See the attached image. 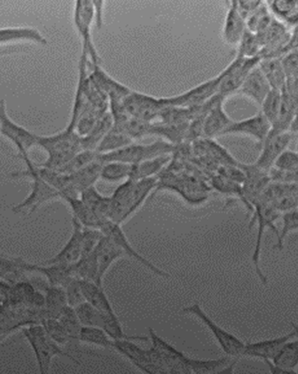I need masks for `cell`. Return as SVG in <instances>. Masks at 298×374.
<instances>
[{
  "instance_id": "cell-13",
  "label": "cell",
  "mask_w": 298,
  "mask_h": 374,
  "mask_svg": "<svg viewBox=\"0 0 298 374\" xmlns=\"http://www.w3.org/2000/svg\"><path fill=\"white\" fill-rule=\"evenodd\" d=\"M222 76H224V74L222 71L218 76L205 81L200 86L190 89L187 92L170 98L171 104H173V106L183 108L195 107L204 104L205 102L209 101L218 93Z\"/></svg>"
},
{
  "instance_id": "cell-32",
  "label": "cell",
  "mask_w": 298,
  "mask_h": 374,
  "mask_svg": "<svg viewBox=\"0 0 298 374\" xmlns=\"http://www.w3.org/2000/svg\"><path fill=\"white\" fill-rule=\"evenodd\" d=\"M79 197L99 219H108L111 207V197H105L101 195L95 186L83 190Z\"/></svg>"
},
{
  "instance_id": "cell-53",
  "label": "cell",
  "mask_w": 298,
  "mask_h": 374,
  "mask_svg": "<svg viewBox=\"0 0 298 374\" xmlns=\"http://www.w3.org/2000/svg\"><path fill=\"white\" fill-rule=\"evenodd\" d=\"M279 59L284 68L286 81L298 79L297 51L286 54Z\"/></svg>"
},
{
  "instance_id": "cell-28",
  "label": "cell",
  "mask_w": 298,
  "mask_h": 374,
  "mask_svg": "<svg viewBox=\"0 0 298 374\" xmlns=\"http://www.w3.org/2000/svg\"><path fill=\"white\" fill-rule=\"evenodd\" d=\"M29 41L47 45L46 38L38 29L29 26L2 27L0 29V45L14 42Z\"/></svg>"
},
{
  "instance_id": "cell-16",
  "label": "cell",
  "mask_w": 298,
  "mask_h": 374,
  "mask_svg": "<svg viewBox=\"0 0 298 374\" xmlns=\"http://www.w3.org/2000/svg\"><path fill=\"white\" fill-rule=\"evenodd\" d=\"M294 136L290 131L267 136L266 140L262 143L260 155H259L257 161L254 164L255 167L267 173L273 167L276 159L286 149H288L291 141H293Z\"/></svg>"
},
{
  "instance_id": "cell-23",
  "label": "cell",
  "mask_w": 298,
  "mask_h": 374,
  "mask_svg": "<svg viewBox=\"0 0 298 374\" xmlns=\"http://www.w3.org/2000/svg\"><path fill=\"white\" fill-rule=\"evenodd\" d=\"M228 4L230 7L225 16L222 36L227 44L237 47L246 32V22L237 11L236 1L228 2Z\"/></svg>"
},
{
  "instance_id": "cell-41",
  "label": "cell",
  "mask_w": 298,
  "mask_h": 374,
  "mask_svg": "<svg viewBox=\"0 0 298 374\" xmlns=\"http://www.w3.org/2000/svg\"><path fill=\"white\" fill-rule=\"evenodd\" d=\"M132 165L128 163L111 161L104 162L101 171V179L115 183L130 178Z\"/></svg>"
},
{
  "instance_id": "cell-11",
  "label": "cell",
  "mask_w": 298,
  "mask_h": 374,
  "mask_svg": "<svg viewBox=\"0 0 298 374\" xmlns=\"http://www.w3.org/2000/svg\"><path fill=\"white\" fill-rule=\"evenodd\" d=\"M260 60V56L243 59V57L236 56L233 61L222 71L224 76H222L217 94L227 98L233 94L239 92L243 81H245L252 69L257 67Z\"/></svg>"
},
{
  "instance_id": "cell-40",
  "label": "cell",
  "mask_w": 298,
  "mask_h": 374,
  "mask_svg": "<svg viewBox=\"0 0 298 374\" xmlns=\"http://www.w3.org/2000/svg\"><path fill=\"white\" fill-rule=\"evenodd\" d=\"M273 19L274 17L267 7V2L263 1L257 10L247 18L246 29L255 35L260 34L270 26Z\"/></svg>"
},
{
  "instance_id": "cell-47",
  "label": "cell",
  "mask_w": 298,
  "mask_h": 374,
  "mask_svg": "<svg viewBox=\"0 0 298 374\" xmlns=\"http://www.w3.org/2000/svg\"><path fill=\"white\" fill-rule=\"evenodd\" d=\"M282 103V91L271 89L261 104L260 113L269 121L270 125L275 122L278 117Z\"/></svg>"
},
{
  "instance_id": "cell-26",
  "label": "cell",
  "mask_w": 298,
  "mask_h": 374,
  "mask_svg": "<svg viewBox=\"0 0 298 374\" xmlns=\"http://www.w3.org/2000/svg\"><path fill=\"white\" fill-rule=\"evenodd\" d=\"M297 99L289 95L284 89L282 90L281 108L275 122L271 125L269 135L284 133L290 131L292 123L297 118Z\"/></svg>"
},
{
  "instance_id": "cell-36",
  "label": "cell",
  "mask_w": 298,
  "mask_h": 374,
  "mask_svg": "<svg viewBox=\"0 0 298 374\" xmlns=\"http://www.w3.org/2000/svg\"><path fill=\"white\" fill-rule=\"evenodd\" d=\"M158 176L135 181L130 209H129V216H133L140 209L141 205L152 194L153 190H155L156 186H158Z\"/></svg>"
},
{
  "instance_id": "cell-4",
  "label": "cell",
  "mask_w": 298,
  "mask_h": 374,
  "mask_svg": "<svg viewBox=\"0 0 298 374\" xmlns=\"http://www.w3.org/2000/svg\"><path fill=\"white\" fill-rule=\"evenodd\" d=\"M111 349L128 358L141 372L149 374H164L165 368L158 353L152 348L143 349L132 340H113Z\"/></svg>"
},
{
  "instance_id": "cell-24",
  "label": "cell",
  "mask_w": 298,
  "mask_h": 374,
  "mask_svg": "<svg viewBox=\"0 0 298 374\" xmlns=\"http://www.w3.org/2000/svg\"><path fill=\"white\" fill-rule=\"evenodd\" d=\"M185 365L190 374H217L231 373L233 372L237 361H232L230 355L219 358V360H197L186 355Z\"/></svg>"
},
{
  "instance_id": "cell-50",
  "label": "cell",
  "mask_w": 298,
  "mask_h": 374,
  "mask_svg": "<svg viewBox=\"0 0 298 374\" xmlns=\"http://www.w3.org/2000/svg\"><path fill=\"white\" fill-rule=\"evenodd\" d=\"M282 228L278 232L277 236L276 249L282 250L284 248V243L285 238L288 236L291 232L297 231L298 228V213L297 209H294L285 212L282 216Z\"/></svg>"
},
{
  "instance_id": "cell-25",
  "label": "cell",
  "mask_w": 298,
  "mask_h": 374,
  "mask_svg": "<svg viewBox=\"0 0 298 374\" xmlns=\"http://www.w3.org/2000/svg\"><path fill=\"white\" fill-rule=\"evenodd\" d=\"M90 79L93 83L107 95L108 98L121 99L123 101L132 92L128 87L118 83V81L111 78L101 69V66H93V72L90 75Z\"/></svg>"
},
{
  "instance_id": "cell-15",
  "label": "cell",
  "mask_w": 298,
  "mask_h": 374,
  "mask_svg": "<svg viewBox=\"0 0 298 374\" xmlns=\"http://www.w3.org/2000/svg\"><path fill=\"white\" fill-rule=\"evenodd\" d=\"M225 101H227V98L225 96L217 94L212 106L210 107L206 117H205L202 138L213 140L218 136L224 135L228 126L233 122L234 120L231 119L225 111Z\"/></svg>"
},
{
  "instance_id": "cell-33",
  "label": "cell",
  "mask_w": 298,
  "mask_h": 374,
  "mask_svg": "<svg viewBox=\"0 0 298 374\" xmlns=\"http://www.w3.org/2000/svg\"><path fill=\"white\" fill-rule=\"evenodd\" d=\"M271 89L282 91L285 86V74L279 59H263L258 64Z\"/></svg>"
},
{
  "instance_id": "cell-17",
  "label": "cell",
  "mask_w": 298,
  "mask_h": 374,
  "mask_svg": "<svg viewBox=\"0 0 298 374\" xmlns=\"http://www.w3.org/2000/svg\"><path fill=\"white\" fill-rule=\"evenodd\" d=\"M271 125L269 121L259 113L249 118L242 121H233L228 126L224 135L242 134L255 138L258 143H263L269 136Z\"/></svg>"
},
{
  "instance_id": "cell-14",
  "label": "cell",
  "mask_w": 298,
  "mask_h": 374,
  "mask_svg": "<svg viewBox=\"0 0 298 374\" xmlns=\"http://www.w3.org/2000/svg\"><path fill=\"white\" fill-rule=\"evenodd\" d=\"M149 340L152 343V348L158 353L164 362L168 373H188L189 370L185 365L186 355L180 352L173 345L165 342L155 333L153 328H149Z\"/></svg>"
},
{
  "instance_id": "cell-39",
  "label": "cell",
  "mask_w": 298,
  "mask_h": 374,
  "mask_svg": "<svg viewBox=\"0 0 298 374\" xmlns=\"http://www.w3.org/2000/svg\"><path fill=\"white\" fill-rule=\"evenodd\" d=\"M133 143L134 141L129 136L111 128V131L108 132L107 135L99 143L96 152L98 155H104V153L122 149V148Z\"/></svg>"
},
{
  "instance_id": "cell-48",
  "label": "cell",
  "mask_w": 298,
  "mask_h": 374,
  "mask_svg": "<svg viewBox=\"0 0 298 374\" xmlns=\"http://www.w3.org/2000/svg\"><path fill=\"white\" fill-rule=\"evenodd\" d=\"M237 48V56L243 57V59L260 56L262 47L257 36L248 31V30H246V32L244 33L243 37Z\"/></svg>"
},
{
  "instance_id": "cell-3",
  "label": "cell",
  "mask_w": 298,
  "mask_h": 374,
  "mask_svg": "<svg viewBox=\"0 0 298 374\" xmlns=\"http://www.w3.org/2000/svg\"><path fill=\"white\" fill-rule=\"evenodd\" d=\"M26 335L29 343H31L33 349H34L41 373H49L53 358L57 357V355H63V357L69 358L75 363L80 364L79 360H76L73 355L62 349L61 346L48 334L44 327L29 328V330H26Z\"/></svg>"
},
{
  "instance_id": "cell-20",
  "label": "cell",
  "mask_w": 298,
  "mask_h": 374,
  "mask_svg": "<svg viewBox=\"0 0 298 374\" xmlns=\"http://www.w3.org/2000/svg\"><path fill=\"white\" fill-rule=\"evenodd\" d=\"M95 254L96 262H98V283L99 285L103 286L104 277L110 270L111 265L125 255L113 240L105 235L96 246Z\"/></svg>"
},
{
  "instance_id": "cell-55",
  "label": "cell",
  "mask_w": 298,
  "mask_h": 374,
  "mask_svg": "<svg viewBox=\"0 0 298 374\" xmlns=\"http://www.w3.org/2000/svg\"><path fill=\"white\" fill-rule=\"evenodd\" d=\"M19 262L18 263H13V262L5 261V259L0 258V276L4 278L15 279L19 276Z\"/></svg>"
},
{
  "instance_id": "cell-51",
  "label": "cell",
  "mask_w": 298,
  "mask_h": 374,
  "mask_svg": "<svg viewBox=\"0 0 298 374\" xmlns=\"http://www.w3.org/2000/svg\"><path fill=\"white\" fill-rule=\"evenodd\" d=\"M277 170L287 173H298V155L296 151L286 149L274 163Z\"/></svg>"
},
{
  "instance_id": "cell-21",
  "label": "cell",
  "mask_w": 298,
  "mask_h": 374,
  "mask_svg": "<svg viewBox=\"0 0 298 374\" xmlns=\"http://www.w3.org/2000/svg\"><path fill=\"white\" fill-rule=\"evenodd\" d=\"M19 264L23 270L41 273L42 276L46 277L50 285L66 288L72 280L76 278L74 276L72 265L47 264L46 267H41L29 265L24 263V262H21V263L19 262Z\"/></svg>"
},
{
  "instance_id": "cell-44",
  "label": "cell",
  "mask_w": 298,
  "mask_h": 374,
  "mask_svg": "<svg viewBox=\"0 0 298 374\" xmlns=\"http://www.w3.org/2000/svg\"><path fill=\"white\" fill-rule=\"evenodd\" d=\"M74 310L83 327H96L101 328L102 323H103V315H102L101 312L96 310L91 304L84 301V303L80 304V305L74 308Z\"/></svg>"
},
{
  "instance_id": "cell-58",
  "label": "cell",
  "mask_w": 298,
  "mask_h": 374,
  "mask_svg": "<svg viewBox=\"0 0 298 374\" xmlns=\"http://www.w3.org/2000/svg\"><path fill=\"white\" fill-rule=\"evenodd\" d=\"M263 361L269 366V372L272 374H297V372H291V370L281 369V368L275 366L271 360H264Z\"/></svg>"
},
{
  "instance_id": "cell-42",
  "label": "cell",
  "mask_w": 298,
  "mask_h": 374,
  "mask_svg": "<svg viewBox=\"0 0 298 374\" xmlns=\"http://www.w3.org/2000/svg\"><path fill=\"white\" fill-rule=\"evenodd\" d=\"M79 342L98 348L111 349L113 340L101 328L81 327Z\"/></svg>"
},
{
  "instance_id": "cell-22",
  "label": "cell",
  "mask_w": 298,
  "mask_h": 374,
  "mask_svg": "<svg viewBox=\"0 0 298 374\" xmlns=\"http://www.w3.org/2000/svg\"><path fill=\"white\" fill-rule=\"evenodd\" d=\"M271 87L263 72L259 69L258 65L252 69L251 72L243 81L239 90L240 93L251 99L258 106H261L264 98L270 92Z\"/></svg>"
},
{
  "instance_id": "cell-52",
  "label": "cell",
  "mask_w": 298,
  "mask_h": 374,
  "mask_svg": "<svg viewBox=\"0 0 298 374\" xmlns=\"http://www.w3.org/2000/svg\"><path fill=\"white\" fill-rule=\"evenodd\" d=\"M103 236L104 234L102 233L101 229L83 227V253H81V256H86L94 252L99 241Z\"/></svg>"
},
{
  "instance_id": "cell-7",
  "label": "cell",
  "mask_w": 298,
  "mask_h": 374,
  "mask_svg": "<svg viewBox=\"0 0 298 374\" xmlns=\"http://www.w3.org/2000/svg\"><path fill=\"white\" fill-rule=\"evenodd\" d=\"M183 313H189V315H194L195 318L200 319L203 323L212 334L216 342L218 343L220 348L230 357L237 358L242 355V351L245 343L240 340V338L235 336L234 334L228 333L225 328L220 327L216 322L213 321L200 304L194 303L192 305L185 307L183 310Z\"/></svg>"
},
{
  "instance_id": "cell-57",
  "label": "cell",
  "mask_w": 298,
  "mask_h": 374,
  "mask_svg": "<svg viewBox=\"0 0 298 374\" xmlns=\"http://www.w3.org/2000/svg\"><path fill=\"white\" fill-rule=\"evenodd\" d=\"M104 4L103 1H93L95 9V24L98 29H101L103 25Z\"/></svg>"
},
{
  "instance_id": "cell-30",
  "label": "cell",
  "mask_w": 298,
  "mask_h": 374,
  "mask_svg": "<svg viewBox=\"0 0 298 374\" xmlns=\"http://www.w3.org/2000/svg\"><path fill=\"white\" fill-rule=\"evenodd\" d=\"M171 159H173V155H164L138 163V164L132 165V171L129 179L138 181L158 176L165 170V168L170 164Z\"/></svg>"
},
{
  "instance_id": "cell-27",
  "label": "cell",
  "mask_w": 298,
  "mask_h": 374,
  "mask_svg": "<svg viewBox=\"0 0 298 374\" xmlns=\"http://www.w3.org/2000/svg\"><path fill=\"white\" fill-rule=\"evenodd\" d=\"M102 165H103V162L99 161L98 156L96 161L90 163L86 167L75 171L73 173L68 174L72 189L78 196H80L83 190L94 186L96 181L101 179Z\"/></svg>"
},
{
  "instance_id": "cell-6",
  "label": "cell",
  "mask_w": 298,
  "mask_h": 374,
  "mask_svg": "<svg viewBox=\"0 0 298 374\" xmlns=\"http://www.w3.org/2000/svg\"><path fill=\"white\" fill-rule=\"evenodd\" d=\"M26 162L27 171L25 173L15 174V176H29L32 179V189L29 197L14 207L15 212H21L25 209H30L34 212L46 202L61 198V194L53 186L48 185L38 173V166L30 161V158L24 161Z\"/></svg>"
},
{
  "instance_id": "cell-45",
  "label": "cell",
  "mask_w": 298,
  "mask_h": 374,
  "mask_svg": "<svg viewBox=\"0 0 298 374\" xmlns=\"http://www.w3.org/2000/svg\"><path fill=\"white\" fill-rule=\"evenodd\" d=\"M46 306L50 318H57L60 312L68 306L65 288L50 285L47 289Z\"/></svg>"
},
{
  "instance_id": "cell-12",
  "label": "cell",
  "mask_w": 298,
  "mask_h": 374,
  "mask_svg": "<svg viewBox=\"0 0 298 374\" xmlns=\"http://www.w3.org/2000/svg\"><path fill=\"white\" fill-rule=\"evenodd\" d=\"M99 229H101L105 236L113 240L114 243L122 249V251L125 253V256L135 259V261L143 265L144 267L148 268L150 271H152V273L156 274V276L162 277V278H170V274L156 267L155 264H153L148 259L144 258L143 255H140V253L132 246L130 241H129L125 232H123L121 225L111 221V220L105 219L102 221Z\"/></svg>"
},
{
  "instance_id": "cell-54",
  "label": "cell",
  "mask_w": 298,
  "mask_h": 374,
  "mask_svg": "<svg viewBox=\"0 0 298 374\" xmlns=\"http://www.w3.org/2000/svg\"><path fill=\"white\" fill-rule=\"evenodd\" d=\"M66 297L69 307L76 308L84 303L83 292H81L79 279L74 278L65 288Z\"/></svg>"
},
{
  "instance_id": "cell-2",
  "label": "cell",
  "mask_w": 298,
  "mask_h": 374,
  "mask_svg": "<svg viewBox=\"0 0 298 374\" xmlns=\"http://www.w3.org/2000/svg\"><path fill=\"white\" fill-rule=\"evenodd\" d=\"M176 146L164 140L149 144L131 143L114 152L99 155L101 162L117 161L135 165L164 155H173Z\"/></svg>"
},
{
  "instance_id": "cell-49",
  "label": "cell",
  "mask_w": 298,
  "mask_h": 374,
  "mask_svg": "<svg viewBox=\"0 0 298 374\" xmlns=\"http://www.w3.org/2000/svg\"><path fill=\"white\" fill-rule=\"evenodd\" d=\"M48 334L53 338L60 346H69L71 349L77 345V342L71 339L66 333L64 328L56 318H48L45 320L44 325Z\"/></svg>"
},
{
  "instance_id": "cell-29",
  "label": "cell",
  "mask_w": 298,
  "mask_h": 374,
  "mask_svg": "<svg viewBox=\"0 0 298 374\" xmlns=\"http://www.w3.org/2000/svg\"><path fill=\"white\" fill-rule=\"evenodd\" d=\"M81 292H83L84 300L99 312L104 313H114L113 305L104 292L103 286L91 280H79Z\"/></svg>"
},
{
  "instance_id": "cell-31",
  "label": "cell",
  "mask_w": 298,
  "mask_h": 374,
  "mask_svg": "<svg viewBox=\"0 0 298 374\" xmlns=\"http://www.w3.org/2000/svg\"><path fill=\"white\" fill-rule=\"evenodd\" d=\"M62 200L65 201L66 203L71 208L72 217H74L83 227L98 229L101 228L103 220L99 219L81 200L80 197H68V196H66V197L62 198Z\"/></svg>"
},
{
  "instance_id": "cell-1",
  "label": "cell",
  "mask_w": 298,
  "mask_h": 374,
  "mask_svg": "<svg viewBox=\"0 0 298 374\" xmlns=\"http://www.w3.org/2000/svg\"><path fill=\"white\" fill-rule=\"evenodd\" d=\"M38 146L44 149L48 156L41 167L53 171H58L83 150L81 137L71 123L58 133L38 135Z\"/></svg>"
},
{
  "instance_id": "cell-5",
  "label": "cell",
  "mask_w": 298,
  "mask_h": 374,
  "mask_svg": "<svg viewBox=\"0 0 298 374\" xmlns=\"http://www.w3.org/2000/svg\"><path fill=\"white\" fill-rule=\"evenodd\" d=\"M74 26L81 40V52L91 59L93 66H101V59L92 37V26L95 22V9L93 1L81 0L75 2L73 13Z\"/></svg>"
},
{
  "instance_id": "cell-46",
  "label": "cell",
  "mask_w": 298,
  "mask_h": 374,
  "mask_svg": "<svg viewBox=\"0 0 298 374\" xmlns=\"http://www.w3.org/2000/svg\"><path fill=\"white\" fill-rule=\"evenodd\" d=\"M98 153L96 151L92 150H81L80 153H78L76 156H73L69 161L67 164L63 166L61 168H59V173L64 174H71L75 171L81 170L86 167V166L90 164V163L94 162L98 158Z\"/></svg>"
},
{
  "instance_id": "cell-10",
  "label": "cell",
  "mask_w": 298,
  "mask_h": 374,
  "mask_svg": "<svg viewBox=\"0 0 298 374\" xmlns=\"http://www.w3.org/2000/svg\"><path fill=\"white\" fill-rule=\"evenodd\" d=\"M254 207L255 217L252 221L257 222V236L252 261L259 279L261 280L262 283H267V277L264 276L263 271H262L260 268L262 239H263L264 231H266L267 228L272 229V231L275 232L276 236H278V231H277L275 226H274V223L281 216V213H279L275 208H273L270 204L267 203V202L261 200L255 202Z\"/></svg>"
},
{
  "instance_id": "cell-35",
  "label": "cell",
  "mask_w": 298,
  "mask_h": 374,
  "mask_svg": "<svg viewBox=\"0 0 298 374\" xmlns=\"http://www.w3.org/2000/svg\"><path fill=\"white\" fill-rule=\"evenodd\" d=\"M270 13L292 26H297L298 1L297 0H275L267 2Z\"/></svg>"
},
{
  "instance_id": "cell-43",
  "label": "cell",
  "mask_w": 298,
  "mask_h": 374,
  "mask_svg": "<svg viewBox=\"0 0 298 374\" xmlns=\"http://www.w3.org/2000/svg\"><path fill=\"white\" fill-rule=\"evenodd\" d=\"M56 319L58 320L60 325H62L71 339H73L75 342L80 343L79 334L83 325H81L79 319L77 318L74 308L66 306Z\"/></svg>"
},
{
  "instance_id": "cell-18",
  "label": "cell",
  "mask_w": 298,
  "mask_h": 374,
  "mask_svg": "<svg viewBox=\"0 0 298 374\" xmlns=\"http://www.w3.org/2000/svg\"><path fill=\"white\" fill-rule=\"evenodd\" d=\"M297 336V328L294 325L293 330L284 336L273 338V339L259 340L257 343H245L242 355L245 357L259 358V360H272L278 354L279 350L289 340Z\"/></svg>"
},
{
  "instance_id": "cell-38",
  "label": "cell",
  "mask_w": 298,
  "mask_h": 374,
  "mask_svg": "<svg viewBox=\"0 0 298 374\" xmlns=\"http://www.w3.org/2000/svg\"><path fill=\"white\" fill-rule=\"evenodd\" d=\"M72 268L74 276L77 279L91 280L101 285L98 283V268L95 251L86 256H81L76 263L72 265Z\"/></svg>"
},
{
  "instance_id": "cell-9",
  "label": "cell",
  "mask_w": 298,
  "mask_h": 374,
  "mask_svg": "<svg viewBox=\"0 0 298 374\" xmlns=\"http://www.w3.org/2000/svg\"><path fill=\"white\" fill-rule=\"evenodd\" d=\"M123 106L128 111L129 116L148 122L158 119L159 114L165 108L173 106L170 98H155L132 91L123 101Z\"/></svg>"
},
{
  "instance_id": "cell-56",
  "label": "cell",
  "mask_w": 298,
  "mask_h": 374,
  "mask_svg": "<svg viewBox=\"0 0 298 374\" xmlns=\"http://www.w3.org/2000/svg\"><path fill=\"white\" fill-rule=\"evenodd\" d=\"M263 1H255V0H252V1H236V5L237 11H240V14H242V16L244 19H247L262 4Z\"/></svg>"
},
{
  "instance_id": "cell-19",
  "label": "cell",
  "mask_w": 298,
  "mask_h": 374,
  "mask_svg": "<svg viewBox=\"0 0 298 374\" xmlns=\"http://www.w3.org/2000/svg\"><path fill=\"white\" fill-rule=\"evenodd\" d=\"M83 227L72 217L71 238L57 255L47 261V264L73 265L81 258L83 253Z\"/></svg>"
},
{
  "instance_id": "cell-8",
  "label": "cell",
  "mask_w": 298,
  "mask_h": 374,
  "mask_svg": "<svg viewBox=\"0 0 298 374\" xmlns=\"http://www.w3.org/2000/svg\"><path fill=\"white\" fill-rule=\"evenodd\" d=\"M0 134L14 144L23 159L29 158V150L38 146V135L18 125L9 116L4 98H0Z\"/></svg>"
},
{
  "instance_id": "cell-37",
  "label": "cell",
  "mask_w": 298,
  "mask_h": 374,
  "mask_svg": "<svg viewBox=\"0 0 298 374\" xmlns=\"http://www.w3.org/2000/svg\"><path fill=\"white\" fill-rule=\"evenodd\" d=\"M271 362L281 369L296 372L294 368L298 365L297 339H292L286 342Z\"/></svg>"
},
{
  "instance_id": "cell-34",
  "label": "cell",
  "mask_w": 298,
  "mask_h": 374,
  "mask_svg": "<svg viewBox=\"0 0 298 374\" xmlns=\"http://www.w3.org/2000/svg\"><path fill=\"white\" fill-rule=\"evenodd\" d=\"M113 120L111 113L107 111L104 116L96 122L94 128L90 131L88 134L81 137V146L83 150L96 151L102 138L107 135L108 132L113 128Z\"/></svg>"
}]
</instances>
